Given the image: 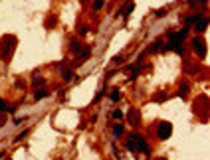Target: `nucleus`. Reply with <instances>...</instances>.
Here are the masks:
<instances>
[{"instance_id":"nucleus-1","label":"nucleus","mask_w":210,"mask_h":160,"mask_svg":"<svg viewBox=\"0 0 210 160\" xmlns=\"http://www.w3.org/2000/svg\"><path fill=\"white\" fill-rule=\"evenodd\" d=\"M14 44H16L14 36H6V38L2 40V57H4V60H8V57L12 55V47H14Z\"/></svg>"},{"instance_id":"nucleus-2","label":"nucleus","mask_w":210,"mask_h":160,"mask_svg":"<svg viewBox=\"0 0 210 160\" xmlns=\"http://www.w3.org/2000/svg\"><path fill=\"white\" fill-rule=\"evenodd\" d=\"M131 138L135 140V144H137V150H141V152H145V154L151 152V148H149V144H147V140H145L141 134H131Z\"/></svg>"},{"instance_id":"nucleus-3","label":"nucleus","mask_w":210,"mask_h":160,"mask_svg":"<svg viewBox=\"0 0 210 160\" xmlns=\"http://www.w3.org/2000/svg\"><path fill=\"white\" fill-rule=\"evenodd\" d=\"M171 133H172V125L171 123H161L159 125V128H157V134H159V138H169L171 136Z\"/></svg>"},{"instance_id":"nucleus-4","label":"nucleus","mask_w":210,"mask_h":160,"mask_svg":"<svg viewBox=\"0 0 210 160\" xmlns=\"http://www.w3.org/2000/svg\"><path fill=\"white\" fill-rule=\"evenodd\" d=\"M206 26H208V20H206V18H202V16H200V18H198V22L194 24L196 32H204V30H206Z\"/></svg>"},{"instance_id":"nucleus-5","label":"nucleus","mask_w":210,"mask_h":160,"mask_svg":"<svg viewBox=\"0 0 210 160\" xmlns=\"http://www.w3.org/2000/svg\"><path fill=\"white\" fill-rule=\"evenodd\" d=\"M192 46H194V50L198 52V55L204 57V44H202V42H200V40H194V42H192Z\"/></svg>"},{"instance_id":"nucleus-6","label":"nucleus","mask_w":210,"mask_h":160,"mask_svg":"<svg viewBox=\"0 0 210 160\" xmlns=\"http://www.w3.org/2000/svg\"><path fill=\"white\" fill-rule=\"evenodd\" d=\"M46 97H48L46 89H40V91H36V95H34V99H36V101H42V99H46Z\"/></svg>"},{"instance_id":"nucleus-7","label":"nucleus","mask_w":210,"mask_h":160,"mask_svg":"<svg viewBox=\"0 0 210 160\" xmlns=\"http://www.w3.org/2000/svg\"><path fill=\"white\" fill-rule=\"evenodd\" d=\"M129 121H131L133 125H139V113L135 109H131V115H129Z\"/></svg>"},{"instance_id":"nucleus-8","label":"nucleus","mask_w":210,"mask_h":160,"mask_svg":"<svg viewBox=\"0 0 210 160\" xmlns=\"http://www.w3.org/2000/svg\"><path fill=\"white\" fill-rule=\"evenodd\" d=\"M198 18H200L198 14H190V16H186V26H190V24H196Z\"/></svg>"},{"instance_id":"nucleus-9","label":"nucleus","mask_w":210,"mask_h":160,"mask_svg":"<svg viewBox=\"0 0 210 160\" xmlns=\"http://www.w3.org/2000/svg\"><path fill=\"white\" fill-rule=\"evenodd\" d=\"M70 46H72V52H75V53L81 50V44H79L77 40H72V42H70Z\"/></svg>"},{"instance_id":"nucleus-10","label":"nucleus","mask_w":210,"mask_h":160,"mask_svg":"<svg viewBox=\"0 0 210 160\" xmlns=\"http://www.w3.org/2000/svg\"><path fill=\"white\" fill-rule=\"evenodd\" d=\"M127 150H133V152L137 150V144H135V140H133L131 136H129V140H127Z\"/></svg>"},{"instance_id":"nucleus-11","label":"nucleus","mask_w":210,"mask_h":160,"mask_svg":"<svg viewBox=\"0 0 210 160\" xmlns=\"http://www.w3.org/2000/svg\"><path fill=\"white\" fill-rule=\"evenodd\" d=\"M103 6H105V0H95L93 2V10H101Z\"/></svg>"},{"instance_id":"nucleus-12","label":"nucleus","mask_w":210,"mask_h":160,"mask_svg":"<svg viewBox=\"0 0 210 160\" xmlns=\"http://www.w3.org/2000/svg\"><path fill=\"white\" fill-rule=\"evenodd\" d=\"M113 134H115V136H121V134H123V127H121V125H115V127H113Z\"/></svg>"},{"instance_id":"nucleus-13","label":"nucleus","mask_w":210,"mask_h":160,"mask_svg":"<svg viewBox=\"0 0 210 160\" xmlns=\"http://www.w3.org/2000/svg\"><path fill=\"white\" fill-rule=\"evenodd\" d=\"M159 50H161V42H155V44L149 47V52H159Z\"/></svg>"},{"instance_id":"nucleus-14","label":"nucleus","mask_w":210,"mask_h":160,"mask_svg":"<svg viewBox=\"0 0 210 160\" xmlns=\"http://www.w3.org/2000/svg\"><path fill=\"white\" fill-rule=\"evenodd\" d=\"M164 14H167V8H159L157 12H155V16H157V18H163Z\"/></svg>"},{"instance_id":"nucleus-15","label":"nucleus","mask_w":210,"mask_h":160,"mask_svg":"<svg viewBox=\"0 0 210 160\" xmlns=\"http://www.w3.org/2000/svg\"><path fill=\"white\" fill-rule=\"evenodd\" d=\"M121 99V95H119V91L115 89V91H111V101H119Z\"/></svg>"},{"instance_id":"nucleus-16","label":"nucleus","mask_w":210,"mask_h":160,"mask_svg":"<svg viewBox=\"0 0 210 160\" xmlns=\"http://www.w3.org/2000/svg\"><path fill=\"white\" fill-rule=\"evenodd\" d=\"M44 83H46V81L42 79V77H34V85L38 87V85H44Z\"/></svg>"},{"instance_id":"nucleus-17","label":"nucleus","mask_w":210,"mask_h":160,"mask_svg":"<svg viewBox=\"0 0 210 160\" xmlns=\"http://www.w3.org/2000/svg\"><path fill=\"white\" fill-rule=\"evenodd\" d=\"M111 117H113V119H123V113H121V111H113Z\"/></svg>"},{"instance_id":"nucleus-18","label":"nucleus","mask_w":210,"mask_h":160,"mask_svg":"<svg viewBox=\"0 0 210 160\" xmlns=\"http://www.w3.org/2000/svg\"><path fill=\"white\" fill-rule=\"evenodd\" d=\"M186 91H188V85H186V83H182V85H180V89H178V93H186Z\"/></svg>"},{"instance_id":"nucleus-19","label":"nucleus","mask_w":210,"mask_h":160,"mask_svg":"<svg viewBox=\"0 0 210 160\" xmlns=\"http://www.w3.org/2000/svg\"><path fill=\"white\" fill-rule=\"evenodd\" d=\"M72 77H73V73H72V71H64V79H66V81H70Z\"/></svg>"},{"instance_id":"nucleus-20","label":"nucleus","mask_w":210,"mask_h":160,"mask_svg":"<svg viewBox=\"0 0 210 160\" xmlns=\"http://www.w3.org/2000/svg\"><path fill=\"white\" fill-rule=\"evenodd\" d=\"M77 32H79V36H85V34H87V26H81Z\"/></svg>"},{"instance_id":"nucleus-21","label":"nucleus","mask_w":210,"mask_h":160,"mask_svg":"<svg viewBox=\"0 0 210 160\" xmlns=\"http://www.w3.org/2000/svg\"><path fill=\"white\" fill-rule=\"evenodd\" d=\"M6 109H8V107H6V103H4V101L0 99V111H6Z\"/></svg>"},{"instance_id":"nucleus-22","label":"nucleus","mask_w":210,"mask_h":160,"mask_svg":"<svg viewBox=\"0 0 210 160\" xmlns=\"http://www.w3.org/2000/svg\"><path fill=\"white\" fill-rule=\"evenodd\" d=\"M157 160H164V158H157Z\"/></svg>"},{"instance_id":"nucleus-23","label":"nucleus","mask_w":210,"mask_h":160,"mask_svg":"<svg viewBox=\"0 0 210 160\" xmlns=\"http://www.w3.org/2000/svg\"><path fill=\"white\" fill-rule=\"evenodd\" d=\"M0 125H2V119H0Z\"/></svg>"}]
</instances>
